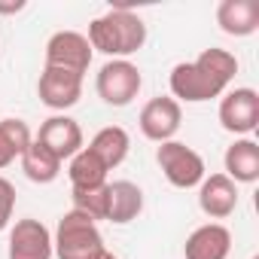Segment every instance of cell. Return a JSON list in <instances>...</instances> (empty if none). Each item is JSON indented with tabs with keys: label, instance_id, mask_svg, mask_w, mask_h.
Instances as JSON below:
<instances>
[{
	"label": "cell",
	"instance_id": "1",
	"mask_svg": "<svg viewBox=\"0 0 259 259\" xmlns=\"http://www.w3.org/2000/svg\"><path fill=\"white\" fill-rule=\"evenodd\" d=\"M238 73V58L226 49H204L198 58L183 61L171 70V98L180 104H201L210 98L226 95L229 82Z\"/></svg>",
	"mask_w": 259,
	"mask_h": 259
},
{
	"label": "cell",
	"instance_id": "2",
	"mask_svg": "<svg viewBox=\"0 0 259 259\" xmlns=\"http://www.w3.org/2000/svg\"><path fill=\"white\" fill-rule=\"evenodd\" d=\"M85 40L95 52H104L110 58H128L147 43V25L128 7H113L89 25Z\"/></svg>",
	"mask_w": 259,
	"mask_h": 259
},
{
	"label": "cell",
	"instance_id": "3",
	"mask_svg": "<svg viewBox=\"0 0 259 259\" xmlns=\"http://www.w3.org/2000/svg\"><path fill=\"white\" fill-rule=\"evenodd\" d=\"M52 250L58 259H101L107 253L98 223L79 210H67L52 235Z\"/></svg>",
	"mask_w": 259,
	"mask_h": 259
},
{
	"label": "cell",
	"instance_id": "4",
	"mask_svg": "<svg viewBox=\"0 0 259 259\" xmlns=\"http://www.w3.org/2000/svg\"><path fill=\"white\" fill-rule=\"evenodd\" d=\"M141 85H144V76L138 64H132L128 58H110L98 70V79H95L98 98L110 107H128L141 95Z\"/></svg>",
	"mask_w": 259,
	"mask_h": 259
},
{
	"label": "cell",
	"instance_id": "5",
	"mask_svg": "<svg viewBox=\"0 0 259 259\" xmlns=\"http://www.w3.org/2000/svg\"><path fill=\"white\" fill-rule=\"evenodd\" d=\"M156 162H159L165 180H168L171 186H177V189H192V186H198V183L204 180V159H201L192 147H186V144H180V141H165V144H159Z\"/></svg>",
	"mask_w": 259,
	"mask_h": 259
},
{
	"label": "cell",
	"instance_id": "6",
	"mask_svg": "<svg viewBox=\"0 0 259 259\" xmlns=\"http://www.w3.org/2000/svg\"><path fill=\"white\" fill-rule=\"evenodd\" d=\"M220 125L226 128V132L238 135V138H247L256 132L259 125V95L256 89H232L223 95L220 101Z\"/></svg>",
	"mask_w": 259,
	"mask_h": 259
},
{
	"label": "cell",
	"instance_id": "7",
	"mask_svg": "<svg viewBox=\"0 0 259 259\" xmlns=\"http://www.w3.org/2000/svg\"><path fill=\"white\" fill-rule=\"evenodd\" d=\"M92 43L79 31H58L46 43V67H61L76 76H85L92 64Z\"/></svg>",
	"mask_w": 259,
	"mask_h": 259
},
{
	"label": "cell",
	"instance_id": "8",
	"mask_svg": "<svg viewBox=\"0 0 259 259\" xmlns=\"http://www.w3.org/2000/svg\"><path fill=\"white\" fill-rule=\"evenodd\" d=\"M180 122H183V107L171 95H159V98L147 101L141 110V119H138L144 138L156 141V144L174 141V135L180 132Z\"/></svg>",
	"mask_w": 259,
	"mask_h": 259
},
{
	"label": "cell",
	"instance_id": "9",
	"mask_svg": "<svg viewBox=\"0 0 259 259\" xmlns=\"http://www.w3.org/2000/svg\"><path fill=\"white\" fill-rule=\"evenodd\" d=\"M34 141H40L55 159L64 162V159H73V156L82 150V128H79L76 119L58 113V116H49V119L40 125V132H37Z\"/></svg>",
	"mask_w": 259,
	"mask_h": 259
},
{
	"label": "cell",
	"instance_id": "10",
	"mask_svg": "<svg viewBox=\"0 0 259 259\" xmlns=\"http://www.w3.org/2000/svg\"><path fill=\"white\" fill-rule=\"evenodd\" d=\"M37 95L49 110H70L82 98V76L61 70V67H43Z\"/></svg>",
	"mask_w": 259,
	"mask_h": 259
},
{
	"label": "cell",
	"instance_id": "11",
	"mask_svg": "<svg viewBox=\"0 0 259 259\" xmlns=\"http://www.w3.org/2000/svg\"><path fill=\"white\" fill-rule=\"evenodd\" d=\"M52 232L40 220H19L10 232V259H52Z\"/></svg>",
	"mask_w": 259,
	"mask_h": 259
},
{
	"label": "cell",
	"instance_id": "12",
	"mask_svg": "<svg viewBox=\"0 0 259 259\" xmlns=\"http://www.w3.org/2000/svg\"><path fill=\"white\" fill-rule=\"evenodd\" d=\"M198 207L210 220H226L238 207V183L226 174H210L198 183Z\"/></svg>",
	"mask_w": 259,
	"mask_h": 259
},
{
	"label": "cell",
	"instance_id": "13",
	"mask_svg": "<svg viewBox=\"0 0 259 259\" xmlns=\"http://www.w3.org/2000/svg\"><path fill=\"white\" fill-rule=\"evenodd\" d=\"M229 253H232V232L223 223L198 226L183 244L186 259H229Z\"/></svg>",
	"mask_w": 259,
	"mask_h": 259
},
{
	"label": "cell",
	"instance_id": "14",
	"mask_svg": "<svg viewBox=\"0 0 259 259\" xmlns=\"http://www.w3.org/2000/svg\"><path fill=\"white\" fill-rule=\"evenodd\" d=\"M144 213V189L132 180L107 183V223L125 226Z\"/></svg>",
	"mask_w": 259,
	"mask_h": 259
},
{
	"label": "cell",
	"instance_id": "15",
	"mask_svg": "<svg viewBox=\"0 0 259 259\" xmlns=\"http://www.w3.org/2000/svg\"><path fill=\"white\" fill-rule=\"evenodd\" d=\"M217 25L229 37H250L259 31V0H223L217 7Z\"/></svg>",
	"mask_w": 259,
	"mask_h": 259
},
{
	"label": "cell",
	"instance_id": "16",
	"mask_svg": "<svg viewBox=\"0 0 259 259\" xmlns=\"http://www.w3.org/2000/svg\"><path fill=\"white\" fill-rule=\"evenodd\" d=\"M223 165L232 183H256L259 180V144L250 138H238L226 150Z\"/></svg>",
	"mask_w": 259,
	"mask_h": 259
},
{
	"label": "cell",
	"instance_id": "17",
	"mask_svg": "<svg viewBox=\"0 0 259 259\" xmlns=\"http://www.w3.org/2000/svg\"><path fill=\"white\" fill-rule=\"evenodd\" d=\"M89 150L107 165V171H113V168H119V165L125 162L128 150H132V138H128L125 128L107 125V128H101V132L89 141Z\"/></svg>",
	"mask_w": 259,
	"mask_h": 259
},
{
	"label": "cell",
	"instance_id": "18",
	"mask_svg": "<svg viewBox=\"0 0 259 259\" xmlns=\"http://www.w3.org/2000/svg\"><path fill=\"white\" fill-rule=\"evenodd\" d=\"M67 177H70V186H73V189H98V186L107 183V165H104L89 147H82V150L70 159Z\"/></svg>",
	"mask_w": 259,
	"mask_h": 259
},
{
	"label": "cell",
	"instance_id": "19",
	"mask_svg": "<svg viewBox=\"0 0 259 259\" xmlns=\"http://www.w3.org/2000/svg\"><path fill=\"white\" fill-rule=\"evenodd\" d=\"M34 135L22 119H0V168H10L31 147Z\"/></svg>",
	"mask_w": 259,
	"mask_h": 259
},
{
	"label": "cell",
	"instance_id": "20",
	"mask_svg": "<svg viewBox=\"0 0 259 259\" xmlns=\"http://www.w3.org/2000/svg\"><path fill=\"white\" fill-rule=\"evenodd\" d=\"M22 171L31 183H52L61 174V159H55L40 141H31V147L22 153Z\"/></svg>",
	"mask_w": 259,
	"mask_h": 259
},
{
	"label": "cell",
	"instance_id": "21",
	"mask_svg": "<svg viewBox=\"0 0 259 259\" xmlns=\"http://www.w3.org/2000/svg\"><path fill=\"white\" fill-rule=\"evenodd\" d=\"M73 210L85 213L89 220H107V183L98 189H73Z\"/></svg>",
	"mask_w": 259,
	"mask_h": 259
},
{
	"label": "cell",
	"instance_id": "22",
	"mask_svg": "<svg viewBox=\"0 0 259 259\" xmlns=\"http://www.w3.org/2000/svg\"><path fill=\"white\" fill-rule=\"evenodd\" d=\"M13 210H16V186L7 177H0V232L10 226Z\"/></svg>",
	"mask_w": 259,
	"mask_h": 259
},
{
	"label": "cell",
	"instance_id": "23",
	"mask_svg": "<svg viewBox=\"0 0 259 259\" xmlns=\"http://www.w3.org/2000/svg\"><path fill=\"white\" fill-rule=\"evenodd\" d=\"M25 10V0H16V4H0V16H13Z\"/></svg>",
	"mask_w": 259,
	"mask_h": 259
},
{
	"label": "cell",
	"instance_id": "24",
	"mask_svg": "<svg viewBox=\"0 0 259 259\" xmlns=\"http://www.w3.org/2000/svg\"><path fill=\"white\" fill-rule=\"evenodd\" d=\"M101 259H119V256H116V253H110V250H107V253H104V256H101Z\"/></svg>",
	"mask_w": 259,
	"mask_h": 259
}]
</instances>
